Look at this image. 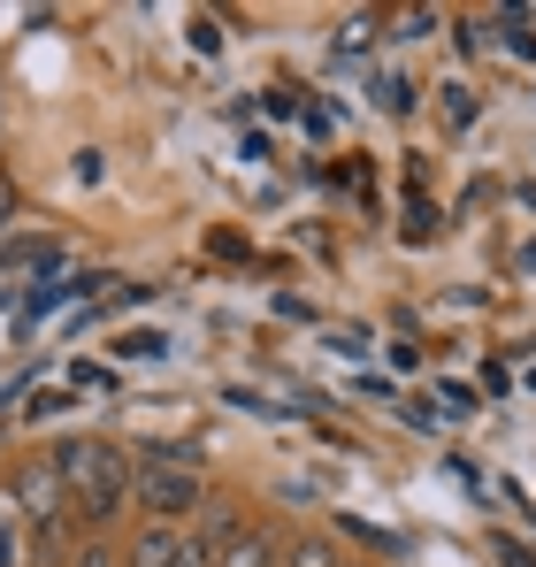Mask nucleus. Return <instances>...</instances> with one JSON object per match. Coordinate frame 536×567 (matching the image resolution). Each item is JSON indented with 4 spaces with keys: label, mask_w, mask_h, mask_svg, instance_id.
I'll use <instances>...</instances> for the list:
<instances>
[{
    "label": "nucleus",
    "mask_w": 536,
    "mask_h": 567,
    "mask_svg": "<svg viewBox=\"0 0 536 567\" xmlns=\"http://www.w3.org/2000/svg\"><path fill=\"white\" fill-rule=\"evenodd\" d=\"M131 506H138L146 522H169V529H184L192 514H207V483L192 468V453H184V445L146 453V468L131 475Z\"/></svg>",
    "instance_id": "nucleus-1"
},
{
    "label": "nucleus",
    "mask_w": 536,
    "mask_h": 567,
    "mask_svg": "<svg viewBox=\"0 0 536 567\" xmlns=\"http://www.w3.org/2000/svg\"><path fill=\"white\" fill-rule=\"evenodd\" d=\"M54 468H62V491L78 498V514H85V522H107V514H123V506H131V475H138V468H131L115 445H70Z\"/></svg>",
    "instance_id": "nucleus-2"
},
{
    "label": "nucleus",
    "mask_w": 536,
    "mask_h": 567,
    "mask_svg": "<svg viewBox=\"0 0 536 567\" xmlns=\"http://www.w3.org/2000/svg\"><path fill=\"white\" fill-rule=\"evenodd\" d=\"M123 567H215V545H207L199 529H169V522H146V529L131 537Z\"/></svg>",
    "instance_id": "nucleus-3"
},
{
    "label": "nucleus",
    "mask_w": 536,
    "mask_h": 567,
    "mask_svg": "<svg viewBox=\"0 0 536 567\" xmlns=\"http://www.w3.org/2000/svg\"><path fill=\"white\" fill-rule=\"evenodd\" d=\"M215 567H284V545H276V529H261V522H238L223 537Z\"/></svg>",
    "instance_id": "nucleus-4"
},
{
    "label": "nucleus",
    "mask_w": 536,
    "mask_h": 567,
    "mask_svg": "<svg viewBox=\"0 0 536 567\" xmlns=\"http://www.w3.org/2000/svg\"><path fill=\"white\" fill-rule=\"evenodd\" d=\"M16 498H23V514H31L39 529H54V522H62V468H23Z\"/></svg>",
    "instance_id": "nucleus-5"
},
{
    "label": "nucleus",
    "mask_w": 536,
    "mask_h": 567,
    "mask_svg": "<svg viewBox=\"0 0 536 567\" xmlns=\"http://www.w3.org/2000/svg\"><path fill=\"white\" fill-rule=\"evenodd\" d=\"M284 567H338V545L322 529H307L299 545H284Z\"/></svg>",
    "instance_id": "nucleus-6"
},
{
    "label": "nucleus",
    "mask_w": 536,
    "mask_h": 567,
    "mask_svg": "<svg viewBox=\"0 0 536 567\" xmlns=\"http://www.w3.org/2000/svg\"><path fill=\"white\" fill-rule=\"evenodd\" d=\"M375 100H383V107H406V100H414V85H406V78H383V85H375Z\"/></svg>",
    "instance_id": "nucleus-7"
},
{
    "label": "nucleus",
    "mask_w": 536,
    "mask_h": 567,
    "mask_svg": "<svg viewBox=\"0 0 536 567\" xmlns=\"http://www.w3.org/2000/svg\"><path fill=\"white\" fill-rule=\"evenodd\" d=\"M430 23H437V16H430V8H414V16H399V31H391V39H422Z\"/></svg>",
    "instance_id": "nucleus-8"
},
{
    "label": "nucleus",
    "mask_w": 536,
    "mask_h": 567,
    "mask_svg": "<svg viewBox=\"0 0 536 567\" xmlns=\"http://www.w3.org/2000/svg\"><path fill=\"white\" fill-rule=\"evenodd\" d=\"M498 560H506V567H536V553H529V545H514V537H506V545H498Z\"/></svg>",
    "instance_id": "nucleus-9"
},
{
    "label": "nucleus",
    "mask_w": 536,
    "mask_h": 567,
    "mask_svg": "<svg viewBox=\"0 0 536 567\" xmlns=\"http://www.w3.org/2000/svg\"><path fill=\"white\" fill-rule=\"evenodd\" d=\"M78 567H115V560H107L100 545H85V553H78Z\"/></svg>",
    "instance_id": "nucleus-10"
}]
</instances>
